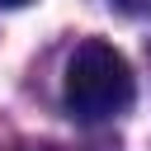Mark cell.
<instances>
[{"label":"cell","mask_w":151,"mask_h":151,"mask_svg":"<svg viewBox=\"0 0 151 151\" xmlns=\"http://www.w3.org/2000/svg\"><path fill=\"white\" fill-rule=\"evenodd\" d=\"M61 94H66L71 118H80V123L118 118V113L132 104V94H137L132 66H127V57H123L118 47H109L104 38H85V42L76 47V57L66 61V85H61Z\"/></svg>","instance_id":"obj_1"},{"label":"cell","mask_w":151,"mask_h":151,"mask_svg":"<svg viewBox=\"0 0 151 151\" xmlns=\"http://www.w3.org/2000/svg\"><path fill=\"white\" fill-rule=\"evenodd\" d=\"M123 14H151V0H113Z\"/></svg>","instance_id":"obj_2"},{"label":"cell","mask_w":151,"mask_h":151,"mask_svg":"<svg viewBox=\"0 0 151 151\" xmlns=\"http://www.w3.org/2000/svg\"><path fill=\"white\" fill-rule=\"evenodd\" d=\"M0 5H9V9H19V5H28V0H0Z\"/></svg>","instance_id":"obj_3"},{"label":"cell","mask_w":151,"mask_h":151,"mask_svg":"<svg viewBox=\"0 0 151 151\" xmlns=\"http://www.w3.org/2000/svg\"><path fill=\"white\" fill-rule=\"evenodd\" d=\"M90 151H109V146H90Z\"/></svg>","instance_id":"obj_4"}]
</instances>
